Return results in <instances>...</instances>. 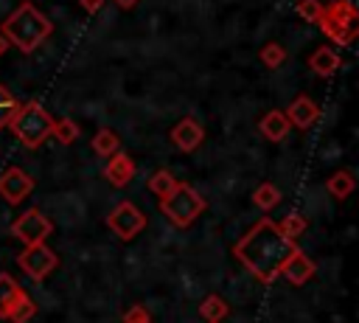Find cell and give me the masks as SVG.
I'll list each match as a JSON object with an SVG mask.
<instances>
[{
	"label": "cell",
	"instance_id": "6da1fadb",
	"mask_svg": "<svg viewBox=\"0 0 359 323\" xmlns=\"http://www.w3.org/2000/svg\"><path fill=\"white\" fill-rule=\"evenodd\" d=\"M297 250V244L292 239H286L278 225L264 216L258 219L236 244H233V256L241 261V267L255 275L261 284H272L280 275L283 261Z\"/></svg>",
	"mask_w": 359,
	"mask_h": 323
},
{
	"label": "cell",
	"instance_id": "7a4b0ae2",
	"mask_svg": "<svg viewBox=\"0 0 359 323\" xmlns=\"http://www.w3.org/2000/svg\"><path fill=\"white\" fill-rule=\"evenodd\" d=\"M0 34L6 37L8 45L20 48L22 53H31V51H36L53 34V22L34 3H22L14 14L6 17Z\"/></svg>",
	"mask_w": 359,
	"mask_h": 323
},
{
	"label": "cell",
	"instance_id": "3957f363",
	"mask_svg": "<svg viewBox=\"0 0 359 323\" xmlns=\"http://www.w3.org/2000/svg\"><path fill=\"white\" fill-rule=\"evenodd\" d=\"M6 126L14 132V138L25 146V149H39L53 129V118L45 107H39L36 101H25L17 104L8 115H6Z\"/></svg>",
	"mask_w": 359,
	"mask_h": 323
},
{
	"label": "cell",
	"instance_id": "277c9868",
	"mask_svg": "<svg viewBox=\"0 0 359 323\" xmlns=\"http://www.w3.org/2000/svg\"><path fill=\"white\" fill-rule=\"evenodd\" d=\"M205 208H208L205 197H202L194 185H188V183H177V188H174L168 197L160 199L163 216H165L171 225H177V228H191V225L202 216Z\"/></svg>",
	"mask_w": 359,
	"mask_h": 323
},
{
	"label": "cell",
	"instance_id": "5b68a950",
	"mask_svg": "<svg viewBox=\"0 0 359 323\" xmlns=\"http://www.w3.org/2000/svg\"><path fill=\"white\" fill-rule=\"evenodd\" d=\"M8 230H11L14 239H20V242L28 247V244L45 242V239L53 233V222H50L39 208H28V211H22V213L11 222Z\"/></svg>",
	"mask_w": 359,
	"mask_h": 323
},
{
	"label": "cell",
	"instance_id": "8992f818",
	"mask_svg": "<svg viewBox=\"0 0 359 323\" xmlns=\"http://www.w3.org/2000/svg\"><path fill=\"white\" fill-rule=\"evenodd\" d=\"M107 228H109L121 242H132V239L146 228V216H143V211H140L135 202L123 199V202H118V205L109 211Z\"/></svg>",
	"mask_w": 359,
	"mask_h": 323
},
{
	"label": "cell",
	"instance_id": "52a82bcc",
	"mask_svg": "<svg viewBox=\"0 0 359 323\" xmlns=\"http://www.w3.org/2000/svg\"><path fill=\"white\" fill-rule=\"evenodd\" d=\"M17 264H20L22 272L31 275L34 281H45V278L59 267V256H56L45 242H39V244H28V247L17 256Z\"/></svg>",
	"mask_w": 359,
	"mask_h": 323
},
{
	"label": "cell",
	"instance_id": "ba28073f",
	"mask_svg": "<svg viewBox=\"0 0 359 323\" xmlns=\"http://www.w3.org/2000/svg\"><path fill=\"white\" fill-rule=\"evenodd\" d=\"M31 191H34V177L25 174L22 169H8L0 174V194L8 205H20Z\"/></svg>",
	"mask_w": 359,
	"mask_h": 323
},
{
	"label": "cell",
	"instance_id": "9c48e42d",
	"mask_svg": "<svg viewBox=\"0 0 359 323\" xmlns=\"http://www.w3.org/2000/svg\"><path fill=\"white\" fill-rule=\"evenodd\" d=\"M202 140H205V126H202L196 118H191V115L180 118V121L171 126V143H174L180 152H194Z\"/></svg>",
	"mask_w": 359,
	"mask_h": 323
},
{
	"label": "cell",
	"instance_id": "30bf717a",
	"mask_svg": "<svg viewBox=\"0 0 359 323\" xmlns=\"http://www.w3.org/2000/svg\"><path fill=\"white\" fill-rule=\"evenodd\" d=\"M283 115H286L289 126L309 129V126H314V124L320 121V104H317L314 98H309V95H297V98L289 104V110H286Z\"/></svg>",
	"mask_w": 359,
	"mask_h": 323
},
{
	"label": "cell",
	"instance_id": "8fae6325",
	"mask_svg": "<svg viewBox=\"0 0 359 323\" xmlns=\"http://www.w3.org/2000/svg\"><path fill=\"white\" fill-rule=\"evenodd\" d=\"M280 275L292 284V286H303L311 275H314V261L297 247L286 261H283V267H280Z\"/></svg>",
	"mask_w": 359,
	"mask_h": 323
},
{
	"label": "cell",
	"instance_id": "7c38bea8",
	"mask_svg": "<svg viewBox=\"0 0 359 323\" xmlns=\"http://www.w3.org/2000/svg\"><path fill=\"white\" fill-rule=\"evenodd\" d=\"M104 177L112 183V185H126L132 177H135V163H132V157L123 152V149H118L112 157H107V166H104Z\"/></svg>",
	"mask_w": 359,
	"mask_h": 323
},
{
	"label": "cell",
	"instance_id": "4fadbf2b",
	"mask_svg": "<svg viewBox=\"0 0 359 323\" xmlns=\"http://www.w3.org/2000/svg\"><path fill=\"white\" fill-rule=\"evenodd\" d=\"M339 65H342V56H339V51L331 48V45H320V48L309 56V70L317 73V76H323V79L334 76V73L339 70Z\"/></svg>",
	"mask_w": 359,
	"mask_h": 323
},
{
	"label": "cell",
	"instance_id": "5bb4252c",
	"mask_svg": "<svg viewBox=\"0 0 359 323\" xmlns=\"http://www.w3.org/2000/svg\"><path fill=\"white\" fill-rule=\"evenodd\" d=\"M289 121H286V115L280 112V110H269L261 121H258V132L266 138V140H272V143H278V140H283L286 135H289Z\"/></svg>",
	"mask_w": 359,
	"mask_h": 323
},
{
	"label": "cell",
	"instance_id": "9a60e30c",
	"mask_svg": "<svg viewBox=\"0 0 359 323\" xmlns=\"http://www.w3.org/2000/svg\"><path fill=\"white\" fill-rule=\"evenodd\" d=\"M22 292H25V289H22L8 272H0V317H3V320L8 317L11 306L17 303V298H20Z\"/></svg>",
	"mask_w": 359,
	"mask_h": 323
},
{
	"label": "cell",
	"instance_id": "2e32d148",
	"mask_svg": "<svg viewBox=\"0 0 359 323\" xmlns=\"http://www.w3.org/2000/svg\"><path fill=\"white\" fill-rule=\"evenodd\" d=\"M227 312H230V306H227V301L222 298V295H208L202 303H199V317L205 320V323H222L224 317H227Z\"/></svg>",
	"mask_w": 359,
	"mask_h": 323
},
{
	"label": "cell",
	"instance_id": "e0dca14e",
	"mask_svg": "<svg viewBox=\"0 0 359 323\" xmlns=\"http://www.w3.org/2000/svg\"><path fill=\"white\" fill-rule=\"evenodd\" d=\"M323 17L342 22V25H356V6L351 0H337V3L323 6Z\"/></svg>",
	"mask_w": 359,
	"mask_h": 323
},
{
	"label": "cell",
	"instance_id": "ac0fdd59",
	"mask_svg": "<svg viewBox=\"0 0 359 323\" xmlns=\"http://www.w3.org/2000/svg\"><path fill=\"white\" fill-rule=\"evenodd\" d=\"M317 25H320L323 34H325L328 39H334L337 45H351L353 37H356V25H342V22H334V20H325V17H320Z\"/></svg>",
	"mask_w": 359,
	"mask_h": 323
},
{
	"label": "cell",
	"instance_id": "d6986e66",
	"mask_svg": "<svg viewBox=\"0 0 359 323\" xmlns=\"http://www.w3.org/2000/svg\"><path fill=\"white\" fill-rule=\"evenodd\" d=\"M353 185H356V180H353V174H351L348 169L334 171V174L325 180V188H328V194H331L334 199H345L348 194H353Z\"/></svg>",
	"mask_w": 359,
	"mask_h": 323
},
{
	"label": "cell",
	"instance_id": "ffe728a7",
	"mask_svg": "<svg viewBox=\"0 0 359 323\" xmlns=\"http://www.w3.org/2000/svg\"><path fill=\"white\" fill-rule=\"evenodd\" d=\"M93 149H95L98 157H112V154L121 149V140H118V135H115L109 126H101V129L93 135Z\"/></svg>",
	"mask_w": 359,
	"mask_h": 323
},
{
	"label": "cell",
	"instance_id": "44dd1931",
	"mask_svg": "<svg viewBox=\"0 0 359 323\" xmlns=\"http://www.w3.org/2000/svg\"><path fill=\"white\" fill-rule=\"evenodd\" d=\"M252 205H255L258 211H272V208H278V205H280V191H278V185L261 183V185L252 191Z\"/></svg>",
	"mask_w": 359,
	"mask_h": 323
},
{
	"label": "cell",
	"instance_id": "7402d4cb",
	"mask_svg": "<svg viewBox=\"0 0 359 323\" xmlns=\"http://www.w3.org/2000/svg\"><path fill=\"white\" fill-rule=\"evenodd\" d=\"M177 177L168 171V169H157L151 177H149V191L151 194H157V199H163V197H168L174 188H177Z\"/></svg>",
	"mask_w": 359,
	"mask_h": 323
},
{
	"label": "cell",
	"instance_id": "603a6c76",
	"mask_svg": "<svg viewBox=\"0 0 359 323\" xmlns=\"http://www.w3.org/2000/svg\"><path fill=\"white\" fill-rule=\"evenodd\" d=\"M36 315V303L31 301V295L28 292H22L20 298H17V303L11 306V312H8V323H28L31 317Z\"/></svg>",
	"mask_w": 359,
	"mask_h": 323
},
{
	"label": "cell",
	"instance_id": "cb8c5ba5",
	"mask_svg": "<svg viewBox=\"0 0 359 323\" xmlns=\"http://www.w3.org/2000/svg\"><path fill=\"white\" fill-rule=\"evenodd\" d=\"M278 225V230L286 236V239H297L303 230H306V216H300V213H286L280 222H275Z\"/></svg>",
	"mask_w": 359,
	"mask_h": 323
},
{
	"label": "cell",
	"instance_id": "d4e9b609",
	"mask_svg": "<svg viewBox=\"0 0 359 323\" xmlns=\"http://www.w3.org/2000/svg\"><path fill=\"white\" fill-rule=\"evenodd\" d=\"M261 62H264L269 70L280 67V65L286 62V51H283V45H280V42H266V45L261 48Z\"/></svg>",
	"mask_w": 359,
	"mask_h": 323
},
{
	"label": "cell",
	"instance_id": "484cf974",
	"mask_svg": "<svg viewBox=\"0 0 359 323\" xmlns=\"http://www.w3.org/2000/svg\"><path fill=\"white\" fill-rule=\"evenodd\" d=\"M50 138H56L59 143H73L79 138V126L65 118V121H53V129H50Z\"/></svg>",
	"mask_w": 359,
	"mask_h": 323
},
{
	"label": "cell",
	"instance_id": "4316f807",
	"mask_svg": "<svg viewBox=\"0 0 359 323\" xmlns=\"http://www.w3.org/2000/svg\"><path fill=\"white\" fill-rule=\"evenodd\" d=\"M294 11L306 20V22H317L323 17V3L320 0H297L294 3Z\"/></svg>",
	"mask_w": 359,
	"mask_h": 323
},
{
	"label": "cell",
	"instance_id": "83f0119b",
	"mask_svg": "<svg viewBox=\"0 0 359 323\" xmlns=\"http://www.w3.org/2000/svg\"><path fill=\"white\" fill-rule=\"evenodd\" d=\"M123 323H154V320H151V315H149L146 306L135 303V306H129V309L123 312Z\"/></svg>",
	"mask_w": 359,
	"mask_h": 323
},
{
	"label": "cell",
	"instance_id": "f1b7e54d",
	"mask_svg": "<svg viewBox=\"0 0 359 323\" xmlns=\"http://www.w3.org/2000/svg\"><path fill=\"white\" fill-rule=\"evenodd\" d=\"M79 6L87 11V14H95V11H101V6H104V0H79Z\"/></svg>",
	"mask_w": 359,
	"mask_h": 323
},
{
	"label": "cell",
	"instance_id": "f546056e",
	"mask_svg": "<svg viewBox=\"0 0 359 323\" xmlns=\"http://www.w3.org/2000/svg\"><path fill=\"white\" fill-rule=\"evenodd\" d=\"M115 3H118L121 8H132V6H135V3H140V0H115Z\"/></svg>",
	"mask_w": 359,
	"mask_h": 323
},
{
	"label": "cell",
	"instance_id": "4dcf8cb0",
	"mask_svg": "<svg viewBox=\"0 0 359 323\" xmlns=\"http://www.w3.org/2000/svg\"><path fill=\"white\" fill-rule=\"evenodd\" d=\"M6 51H8V42H6V37H3V34H0V56H3V53H6Z\"/></svg>",
	"mask_w": 359,
	"mask_h": 323
},
{
	"label": "cell",
	"instance_id": "1f68e13d",
	"mask_svg": "<svg viewBox=\"0 0 359 323\" xmlns=\"http://www.w3.org/2000/svg\"><path fill=\"white\" fill-rule=\"evenodd\" d=\"M0 126H6V118H0Z\"/></svg>",
	"mask_w": 359,
	"mask_h": 323
}]
</instances>
